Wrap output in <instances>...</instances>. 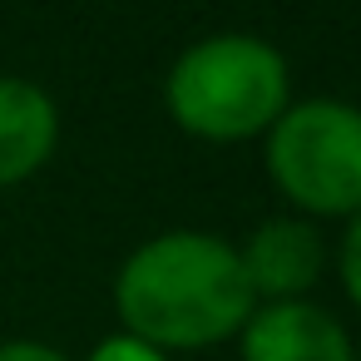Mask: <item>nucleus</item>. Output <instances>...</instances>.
<instances>
[{
    "instance_id": "1",
    "label": "nucleus",
    "mask_w": 361,
    "mask_h": 361,
    "mask_svg": "<svg viewBox=\"0 0 361 361\" xmlns=\"http://www.w3.org/2000/svg\"><path fill=\"white\" fill-rule=\"evenodd\" d=\"M257 297L238 247L208 233H164L134 247L114 277V312L129 336L169 351H203L243 331Z\"/></svg>"
},
{
    "instance_id": "2",
    "label": "nucleus",
    "mask_w": 361,
    "mask_h": 361,
    "mask_svg": "<svg viewBox=\"0 0 361 361\" xmlns=\"http://www.w3.org/2000/svg\"><path fill=\"white\" fill-rule=\"evenodd\" d=\"M287 60L257 35H208L178 55L164 85V104L178 129L233 144L272 129L287 109Z\"/></svg>"
},
{
    "instance_id": "3",
    "label": "nucleus",
    "mask_w": 361,
    "mask_h": 361,
    "mask_svg": "<svg viewBox=\"0 0 361 361\" xmlns=\"http://www.w3.org/2000/svg\"><path fill=\"white\" fill-rule=\"evenodd\" d=\"M267 173L302 213H361V109L341 99L287 104L267 129Z\"/></svg>"
},
{
    "instance_id": "4",
    "label": "nucleus",
    "mask_w": 361,
    "mask_h": 361,
    "mask_svg": "<svg viewBox=\"0 0 361 361\" xmlns=\"http://www.w3.org/2000/svg\"><path fill=\"white\" fill-rule=\"evenodd\" d=\"M238 346L243 361H356L346 326L307 297L252 307L238 331Z\"/></svg>"
},
{
    "instance_id": "5",
    "label": "nucleus",
    "mask_w": 361,
    "mask_h": 361,
    "mask_svg": "<svg viewBox=\"0 0 361 361\" xmlns=\"http://www.w3.org/2000/svg\"><path fill=\"white\" fill-rule=\"evenodd\" d=\"M322 238L307 218H267L243 247V277L252 287V297L262 302H292L307 297V287L322 277Z\"/></svg>"
},
{
    "instance_id": "6",
    "label": "nucleus",
    "mask_w": 361,
    "mask_h": 361,
    "mask_svg": "<svg viewBox=\"0 0 361 361\" xmlns=\"http://www.w3.org/2000/svg\"><path fill=\"white\" fill-rule=\"evenodd\" d=\"M60 139L55 99L30 80H0V188H16L45 169Z\"/></svg>"
},
{
    "instance_id": "7",
    "label": "nucleus",
    "mask_w": 361,
    "mask_h": 361,
    "mask_svg": "<svg viewBox=\"0 0 361 361\" xmlns=\"http://www.w3.org/2000/svg\"><path fill=\"white\" fill-rule=\"evenodd\" d=\"M90 361H169V356H164L159 346L129 336V331H114V336H104V341L90 351Z\"/></svg>"
},
{
    "instance_id": "8",
    "label": "nucleus",
    "mask_w": 361,
    "mask_h": 361,
    "mask_svg": "<svg viewBox=\"0 0 361 361\" xmlns=\"http://www.w3.org/2000/svg\"><path fill=\"white\" fill-rule=\"evenodd\" d=\"M341 287L361 307V213H351L346 238H341Z\"/></svg>"
},
{
    "instance_id": "9",
    "label": "nucleus",
    "mask_w": 361,
    "mask_h": 361,
    "mask_svg": "<svg viewBox=\"0 0 361 361\" xmlns=\"http://www.w3.org/2000/svg\"><path fill=\"white\" fill-rule=\"evenodd\" d=\"M0 361H70V356L45 341H0Z\"/></svg>"
}]
</instances>
